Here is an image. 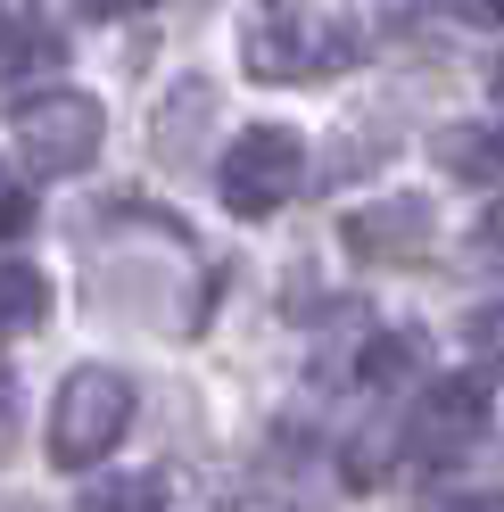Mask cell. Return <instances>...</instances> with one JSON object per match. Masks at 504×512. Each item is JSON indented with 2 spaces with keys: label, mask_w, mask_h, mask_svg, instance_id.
I'll return each mask as SVG.
<instances>
[{
  "label": "cell",
  "mask_w": 504,
  "mask_h": 512,
  "mask_svg": "<svg viewBox=\"0 0 504 512\" xmlns=\"http://www.w3.org/2000/svg\"><path fill=\"white\" fill-rule=\"evenodd\" d=\"M91 9H100V17H124V9H141V0H91Z\"/></svg>",
  "instance_id": "e0dca14e"
},
{
  "label": "cell",
  "mask_w": 504,
  "mask_h": 512,
  "mask_svg": "<svg viewBox=\"0 0 504 512\" xmlns=\"http://www.w3.org/2000/svg\"><path fill=\"white\" fill-rule=\"evenodd\" d=\"M364 42H356V25H339V17H257L248 25V42H240V67L257 75V83H298V75H339V67H356Z\"/></svg>",
  "instance_id": "7a4b0ae2"
},
{
  "label": "cell",
  "mask_w": 504,
  "mask_h": 512,
  "mask_svg": "<svg viewBox=\"0 0 504 512\" xmlns=\"http://www.w3.org/2000/svg\"><path fill=\"white\" fill-rule=\"evenodd\" d=\"M488 91H496V108H504V58H496V67H488Z\"/></svg>",
  "instance_id": "ac0fdd59"
},
{
  "label": "cell",
  "mask_w": 504,
  "mask_h": 512,
  "mask_svg": "<svg viewBox=\"0 0 504 512\" xmlns=\"http://www.w3.org/2000/svg\"><path fill=\"white\" fill-rule=\"evenodd\" d=\"M438 166L455 182H504V124H455V133H438Z\"/></svg>",
  "instance_id": "ba28073f"
},
{
  "label": "cell",
  "mask_w": 504,
  "mask_h": 512,
  "mask_svg": "<svg viewBox=\"0 0 504 512\" xmlns=\"http://www.w3.org/2000/svg\"><path fill=\"white\" fill-rule=\"evenodd\" d=\"M430 512H504V496H488V488H471V496H438Z\"/></svg>",
  "instance_id": "9a60e30c"
},
{
  "label": "cell",
  "mask_w": 504,
  "mask_h": 512,
  "mask_svg": "<svg viewBox=\"0 0 504 512\" xmlns=\"http://www.w3.org/2000/svg\"><path fill=\"white\" fill-rule=\"evenodd\" d=\"M42 306H50V281H42L34 265H25V256H9V331L25 339V331L42 323Z\"/></svg>",
  "instance_id": "8fae6325"
},
{
  "label": "cell",
  "mask_w": 504,
  "mask_h": 512,
  "mask_svg": "<svg viewBox=\"0 0 504 512\" xmlns=\"http://www.w3.org/2000/svg\"><path fill=\"white\" fill-rule=\"evenodd\" d=\"M480 422H488V380L480 372L438 380V389L422 397V413H414V455L422 463H455L463 446L480 438Z\"/></svg>",
  "instance_id": "8992f818"
},
{
  "label": "cell",
  "mask_w": 504,
  "mask_h": 512,
  "mask_svg": "<svg viewBox=\"0 0 504 512\" xmlns=\"http://www.w3.org/2000/svg\"><path fill=\"white\" fill-rule=\"evenodd\" d=\"M83 512H166V479L157 471H124V479H100L83 496Z\"/></svg>",
  "instance_id": "30bf717a"
},
{
  "label": "cell",
  "mask_w": 504,
  "mask_h": 512,
  "mask_svg": "<svg viewBox=\"0 0 504 512\" xmlns=\"http://www.w3.org/2000/svg\"><path fill=\"white\" fill-rule=\"evenodd\" d=\"M430 232H438L430 199H381V207H356L339 223V240H348L356 265H414L430 248Z\"/></svg>",
  "instance_id": "5b68a950"
},
{
  "label": "cell",
  "mask_w": 504,
  "mask_h": 512,
  "mask_svg": "<svg viewBox=\"0 0 504 512\" xmlns=\"http://www.w3.org/2000/svg\"><path fill=\"white\" fill-rule=\"evenodd\" d=\"M298 182H306V141L290 133V124H257V133H240L224 149V174H215V190H224V207L240 223L273 215Z\"/></svg>",
  "instance_id": "277c9868"
},
{
  "label": "cell",
  "mask_w": 504,
  "mask_h": 512,
  "mask_svg": "<svg viewBox=\"0 0 504 512\" xmlns=\"http://www.w3.org/2000/svg\"><path fill=\"white\" fill-rule=\"evenodd\" d=\"M0 215H9V240H25V223H34V190L9 182V207H0Z\"/></svg>",
  "instance_id": "5bb4252c"
},
{
  "label": "cell",
  "mask_w": 504,
  "mask_h": 512,
  "mask_svg": "<svg viewBox=\"0 0 504 512\" xmlns=\"http://www.w3.org/2000/svg\"><path fill=\"white\" fill-rule=\"evenodd\" d=\"M108 116L91 91H42V100L17 108V166L25 174H83L100 157Z\"/></svg>",
  "instance_id": "3957f363"
},
{
  "label": "cell",
  "mask_w": 504,
  "mask_h": 512,
  "mask_svg": "<svg viewBox=\"0 0 504 512\" xmlns=\"http://www.w3.org/2000/svg\"><path fill=\"white\" fill-rule=\"evenodd\" d=\"M405 364H414V339H405V331H389V339H372V347H364V380H372V389L405 380Z\"/></svg>",
  "instance_id": "7c38bea8"
},
{
  "label": "cell",
  "mask_w": 504,
  "mask_h": 512,
  "mask_svg": "<svg viewBox=\"0 0 504 512\" xmlns=\"http://www.w3.org/2000/svg\"><path fill=\"white\" fill-rule=\"evenodd\" d=\"M463 25H504V0H455Z\"/></svg>",
  "instance_id": "2e32d148"
},
{
  "label": "cell",
  "mask_w": 504,
  "mask_h": 512,
  "mask_svg": "<svg viewBox=\"0 0 504 512\" xmlns=\"http://www.w3.org/2000/svg\"><path fill=\"white\" fill-rule=\"evenodd\" d=\"M50 58H67V25L42 17V9H17L9 17V75L25 83L34 67H50Z\"/></svg>",
  "instance_id": "9c48e42d"
},
{
  "label": "cell",
  "mask_w": 504,
  "mask_h": 512,
  "mask_svg": "<svg viewBox=\"0 0 504 512\" xmlns=\"http://www.w3.org/2000/svg\"><path fill=\"white\" fill-rule=\"evenodd\" d=\"M133 380H124L116 364H83V372H67L58 380V397H50V463L58 471H91L108 455V446L133 430Z\"/></svg>",
  "instance_id": "6da1fadb"
},
{
  "label": "cell",
  "mask_w": 504,
  "mask_h": 512,
  "mask_svg": "<svg viewBox=\"0 0 504 512\" xmlns=\"http://www.w3.org/2000/svg\"><path fill=\"white\" fill-rule=\"evenodd\" d=\"M207 124H215V83H174L166 91V108H157V157H191L207 141Z\"/></svg>",
  "instance_id": "52a82bcc"
},
{
  "label": "cell",
  "mask_w": 504,
  "mask_h": 512,
  "mask_svg": "<svg viewBox=\"0 0 504 512\" xmlns=\"http://www.w3.org/2000/svg\"><path fill=\"white\" fill-rule=\"evenodd\" d=\"M463 339L480 347V356H504V298H488V306H471V314H463Z\"/></svg>",
  "instance_id": "4fadbf2b"
}]
</instances>
